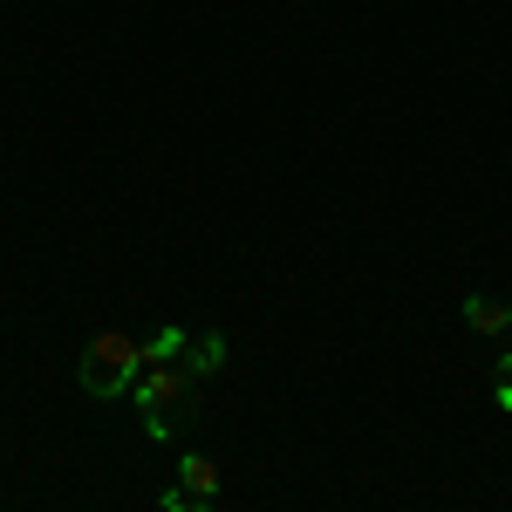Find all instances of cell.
Masks as SVG:
<instances>
[{
  "mask_svg": "<svg viewBox=\"0 0 512 512\" xmlns=\"http://www.w3.org/2000/svg\"><path fill=\"white\" fill-rule=\"evenodd\" d=\"M178 355H185V335H178V328H158V335L144 342V362H178Z\"/></svg>",
  "mask_w": 512,
  "mask_h": 512,
  "instance_id": "4",
  "label": "cell"
},
{
  "mask_svg": "<svg viewBox=\"0 0 512 512\" xmlns=\"http://www.w3.org/2000/svg\"><path fill=\"white\" fill-rule=\"evenodd\" d=\"M144 369H151V362H144V342H130V335H96L76 362V383L89 396H123V390H137Z\"/></svg>",
  "mask_w": 512,
  "mask_h": 512,
  "instance_id": "1",
  "label": "cell"
},
{
  "mask_svg": "<svg viewBox=\"0 0 512 512\" xmlns=\"http://www.w3.org/2000/svg\"><path fill=\"white\" fill-rule=\"evenodd\" d=\"M185 383H192L185 355H178V362H151V369L137 376V390H130V396H137V417H144V431H151V437L171 431V410L185 403Z\"/></svg>",
  "mask_w": 512,
  "mask_h": 512,
  "instance_id": "2",
  "label": "cell"
},
{
  "mask_svg": "<svg viewBox=\"0 0 512 512\" xmlns=\"http://www.w3.org/2000/svg\"><path fill=\"white\" fill-rule=\"evenodd\" d=\"M499 410H512V355L499 362Z\"/></svg>",
  "mask_w": 512,
  "mask_h": 512,
  "instance_id": "8",
  "label": "cell"
},
{
  "mask_svg": "<svg viewBox=\"0 0 512 512\" xmlns=\"http://www.w3.org/2000/svg\"><path fill=\"white\" fill-rule=\"evenodd\" d=\"M164 512H212V506L192 499V492H164Z\"/></svg>",
  "mask_w": 512,
  "mask_h": 512,
  "instance_id": "7",
  "label": "cell"
},
{
  "mask_svg": "<svg viewBox=\"0 0 512 512\" xmlns=\"http://www.w3.org/2000/svg\"><path fill=\"white\" fill-rule=\"evenodd\" d=\"M219 362H226V342L212 335V342H198V355H192V376H212Z\"/></svg>",
  "mask_w": 512,
  "mask_h": 512,
  "instance_id": "6",
  "label": "cell"
},
{
  "mask_svg": "<svg viewBox=\"0 0 512 512\" xmlns=\"http://www.w3.org/2000/svg\"><path fill=\"white\" fill-rule=\"evenodd\" d=\"M465 315H472L478 335H492V328H506V321H512V308H499V301H465Z\"/></svg>",
  "mask_w": 512,
  "mask_h": 512,
  "instance_id": "5",
  "label": "cell"
},
{
  "mask_svg": "<svg viewBox=\"0 0 512 512\" xmlns=\"http://www.w3.org/2000/svg\"><path fill=\"white\" fill-rule=\"evenodd\" d=\"M178 478H185L178 492H192V499H212V492H219V465H212L205 451H185V458H178Z\"/></svg>",
  "mask_w": 512,
  "mask_h": 512,
  "instance_id": "3",
  "label": "cell"
}]
</instances>
